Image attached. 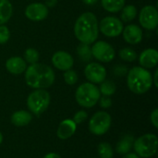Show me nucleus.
<instances>
[{
    "label": "nucleus",
    "instance_id": "obj_16",
    "mask_svg": "<svg viewBox=\"0 0 158 158\" xmlns=\"http://www.w3.org/2000/svg\"><path fill=\"white\" fill-rule=\"evenodd\" d=\"M6 69L11 74L19 75L25 72L27 64L23 58L19 56H12L6 61Z\"/></svg>",
    "mask_w": 158,
    "mask_h": 158
},
{
    "label": "nucleus",
    "instance_id": "obj_4",
    "mask_svg": "<svg viewBox=\"0 0 158 158\" xmlns=\"http://www.w3.org/2000/svg\"><path fill=\"white\" fill-rule=\"evenodd\" d=\"M77 103L83 107L90 108L95 106L100 97L101 94L97 86L92 82H85L81 84L75 94Z\"/></svg>",
    "mask_w": 158,
    "mask_h": 158
},
{
    "label": "nucleus",
    "instance_id": "obj_11",
    "mask_svg": "<svg viewBox=\"0 0 158 158\" xmlns=\"http://www.w3.org/2000/svg\"><path fill=\"white\" fill-rule=\"evenodd\" d=\"M86 79L92 83H101L106 78V69L99 63H89L84 69Z\"/></svg>",
    "mask_w": 158,
    "mask_h": 158
},
{
    "label": "nucleus",
    "instance_id": "obj_24",
    "mask_svg": "<svg viewBox=\"0 0 158 158\" xmlns=\"http://www.w3.org/2000/svg\"><path fill=\"white\" fill-rule=\"evenodd\" d=\"M118 56H120V58L122 60L128 61V62H133L137 58V53L132 48H131V47L122 48L118 52Z\"/></svg>",
    "mask_w": 158,
    "mask_h": 158
},
{
    "label": "nucleus",
    "instance_id": "obj_17",
    "mask_svg": "<svg viewBox=\"0 0 158 158\" xmlns=\"http://www.w3.org/2000/svg\"><path fill=\"white\" fill-rule=\"evenodd\" d=\"M77 125L71 119L63 120L57 129V137L61 140H67L70 138L76 131Z\"/></svg>",
    "mask_w": 158,
    "mask_h": 158
},
{
    "label": "nucleus",
    "instance_id": "obj_20",
    "mask_svg": "<svg viewBox=\"0 0 158 158\" xmlns=\"http://www.w3.org/2000/svg\"><path fill=\"white\" fill-rule=\"evenodd\" d=\"M101 4L106 11L110 13H117L125 6V0H101Z\"/></svg>",
    "mask_w": 158,
    "mask_h": 158
},
{
    "label": "nucleus",
    "instance_id": "obj_37",
    "mask_svg": "<svg viewBox=\"0 0 158 158\" xmlns=\"http://www.w3.org/2000/svg\"><path fill=\"white\" fill-rule=\"evenodd\" d=\"M82 1H83V3H84V4L91 6V5H94L98 0H82Z\"/></svg>",
    "mask_w": 158,
    "mask_h": 158
},
{
    "label": "nucleus",
    "instance_id": "obj_36",
    "mask_svg": "<svg viewBox=\"0 0 158 158\" xmlns=\"http://www.w3.org/2000/svg\"><path fill=\"white\" fill-rule=\"evenodd\" d=\"M56 0H46V6H53L54 5H56Z\"/></svg>",
    "mask_w": 158,
    "mask_h": 158
},
{
    "label": "nucleus",
    "instance_id": "obj_7",
    "mask_svg": "<svg viewBox=\"0 0 158 158\" xmlns=\"http://www.w3.org/2000/svg\"><path fill=\"white\" fill-rule=\"evenodd\" d=\"M111 126V117L105 111L95 113L89 122V130L95 135L105 134Z\"/></svg>",
    "mask_w": 158,
    "mask_h": 158
},
{
    "label": "nucleus",
    "instance_id": "obj_21",
    "mask_svg": "<svg viewBox=\"0 0 158 158\" xmlns=\"http://www.w3.org/2000/svg\"><path fill=\"white\" fill-rule=\"evenodd\" d=\"M134 139L131 135L125 136L121 141H119L117 144L116 150L119 155H126L128 154L133 146Z\"/></svg>",
    "mask_w": 158,
    "mask_h": 158
},
{
    "label": "nucleus",
    "instance_id": "obj_39",
    "mask_svg": "<svg viewBox=\"0 0 158 158\" xmlns=\"http://www.w3.org/2000/svg\"><path fill=\"white\" fill-rule=\"evenodd\" d=\"M2 142H3V135H2V133L0 132V144L2 143Z\"/></svg>",
    "mask_w": 158,
    "mask_h": 158
},
{
    "label": "nucleus",
    "instance_id": "obj_6",
    "mask_svg": "<svg viewBox=\"0 0 158 158\" xmlns=\"http://www.w3.org/2000/svg\"><path fill=\"white\" fill-rule=\"evenodd\" d=\"M50 104V94L44 89H36L31 93L27 99V106L30 111L39 116L44 113Z\"/></svg>",
    "mask_w": 158,
    "mask_h": 158
},
{
    "label": "nucleus",
    "instance_id": "obj_5",
    "mask_svg": "<svg viewBox=\"0 0 158 158\" xmlns=\"http://www.w3.org/2000/svg\"><path fill=\"white\" fill-rule=\"evenodd\" d=\"M158 140L156 135L148 133L139 137L133 143V147L138 156L149 158L154 156L157 151Z\"/></svg>",
    "mask_w": 158,
    "mask_h": 158
},
{
    "label": "nucleus",
    "instance_id": "obj_27",
    "mask_svg": "<svg viewBox=\"0 0 158 158\" xmlns=\"http://www.w3.org/2000/svg\"><path fill=\"white\" fill-rule=\"evenodd\" d=\"M39 57H40L39 52L34 48H31V47L28 48L24 52V60L25 62H28L30 64L37 63L39 60Z\"/></svg>",
    "mask_w": 158,
    "mask_h": 158
},
{
    "label": "nucleus",
    "instance_id": "obj_13",
    "mask_svg": "<svg viewBox=\"0 0 158 158\" xmlns=\"http://www.w3.org/2000/svg\"><path fill=\"white\" fill-rule=\"evenodd\" d=\"M52 63L59 70H69L73 67L74 59L70 54L65 51H57L52 56Z\"/></svg>",
    "mask_w": 158,
    "mask_h": 158
},
{
    "label": "nucleus",
    "instance_id": "obj_14",
    "mask_svg": "<svg viewBox=\"0 0 158 158\" xmlns=\"http://www.w3.org/2000/svg\"><path fill=\"white\" fill-rule=\"evenodd\" d=\"M124 40L130 44H138L143 40V31L136 24H129L122 31Z\"/></svg>",
    "mask_w": 158,
    "mask_h": 158
},
{
    "label": "nucleus",
    "instance_id": "obj_8",
    "mask_svg": "<svg viewBox=\"0 0 158 158\" xmlns=\"http://www.w3.org/2000/svg\"><path fill=\"white\" fill-rule=\"evenodd\" d=\"M123 23L118 18L113 17V16H108L104 18L100 21L99 29L101 32L106 35V37L113 38V37H118L122 33L123 31Z\"/></svg>",
    "mask_w": 158,
    "mask_h": 158
},
{
    "label": "nucleus",
    "instance_id": "obj_23",
    "mask_svg": "<svg viewBox=\"0 0 158 158\" xmlns=\"http://www.w3.org/2000/svg\"><path fill=\"white\" fill-rule=\"evenodd\" d=\"M77 53L81 58V61L83 62H88L91 60L93 55H92V50H91V47L89 46V44H81L78 45L77 47Z\"/></svg>",
    "mask_w": 158,
    "mask_h": 158
},
{
    "label": "nucleus",
    "instance_id": "obj_3",
    "mask_svg": "<svg viewBox=\"0 0 158 158\" xmlns=\"http://www.w3.org/2000/svg\"><path fill=\"white\" fill-rule=\"evenodd\" d=\"M127 84L132 93L136 94H145L153 85L152 74L146 69L142 67H134L129 70Z\"/></svg>",
    "mask_w": 158,
    "mask_h": 158
},
{
    "label": "nucleus",
    "instance_id": "obj_31",
    "mask_svg": "<svg viewBox=\"0 0 158 158\" xmlns=\"http://www.w3.org/2000/svg\"><path fill=\"white\" fill-rule=\"evenodd\" d=\"M99 100H100V106L103 108H109L112 106V101L109 98V96H105L104 95L103 97H100Z\"/></svg>",
    "mask_w": 158,
    "mask_h": 158
},
{
    "label": "nucleus",
    "instance_id": "obj_25",
    "mask_svg": "<svg viewBox=\"0 0 158 158\" xmlns=\"http://www.w3.org/2000/svg\"><path fill=\"white\" fill-rule=\"evenodd\" d=\"M101 86H100V94H102L105 96H110L112 94H115L116 92V85L114 82H112L111 81H104L103 82H101Z\"/></svg>",
    "mask_w": 158,
    "mask_h": 158
},
{
    "label": "nucleus",
    "instance_id": "obj_9",
    "mask_svg": "<svg viewBox=\"0 0 158 158\" xmlns=\"http://www.w3.org/2000/svg\"><path fill=\"white\" fill-rule=\"evenodd\" d=\"M91 50L93 56L98 61L104 63L112 61L116 56V52L113 46L105 41H98L94 43Z\"/></svg>",
    "mask_w": 158,
    "mask_h": 158
},
{
    "label": "nucleus",
    "instance_id": "obj_2",
    "mask_svg": "<svg viewBox=\"0 0 158 158\" xmlns=\"http://www.w3.org/2000/svg\"><path fill=\"white\" fill-rule=\"evenodd\" d=\"M98 21L94 13L85 12L77 19L74 25V34L81 43L94 44L98 37Z\"/></svg>",
    "mask_w": 158,
    "mask_h": 158
},
{
    "label": "nucleus",
    "instance_id": "obj_22",
    "mask_svg": "<svg viewBox=\"0 0 158 158\" xmlns=\"http://www.w3.org/2000/svg\"><path fill=\"white\" fill-rule=\"evenodd\" d=\"M137 15V8L133 5H128L124 6L123 8L121 9V20L124 22H130L132 21Z\"/></svg>",
    "mask_w": 158,
    "mask_h": 158
},
{
    "label": "nucleus",
    "instance_id": "obj_30",
    "mask_svg": "<svg viewBox=\"0 0 158 158\" xmlns=\"http://www.w3.org/2000/svg\"><path fill=\"white\" fill-rule=\"evenodd\" d=\"M87 117H88L87 113L83 110H81L75 114V116L73 118V121L75 122L76 125H78V124H81L82 121H84L87 118Z\"/></svg>",
    "mask_w": 158,
    "mask_h": 158
},
{
    "label": "nucleus",
    "instance_id": "obj_19",
    "mask_svg": "<svg viewBox=\"0 0 158 158\" xmlns=\"http://www.w3.org/2000/svg\"><path fill=\"white\" fill-rule=\"evenodd\" d=\"M13 13V7L8 0H0V25L9 20Z\"/></svg>",
    "mask_w": 158,
    "mask_h": 158
},
{
    "label": "nucleus",
    "instance_id": "obj_12",
    "mask_svg": "<svg viewBox=\"0 0 158 158\" xmlns=\"http://www.w3.org/2000/svg\"><path fill=\"white\" fill-rule=\"evenodd\" d=\"M25 16L32 21L44 20L48 16V7L43 3H31L27 6Z\"/></svg>",
    "mask_w": 158,
    "mask_h": 158
},
{
    "label": "nucleus",
    "instance_id": "obj_29",
    "mask_svg": "<svg viewBox=\"0 0 158 158\" xmlns=\"http://www.w3.org/2000/svg\"><path fill=\"white\" fill-rule=\"evenodd\" d=\"M10 38V31L5 25H0V44L7 43Z\"/></svg>",
    "mask_w": 158,
    "mask_h": 158
},
{
    "label": "nucleus",
    "instance_id": "obj_35",
    "mask_svg": "<svg viewBox=\"0 0 158 158\" xmlns=\"http://www.w3.org/2000/svg\"><path fill=\"white\" fill-rule=\"evenodd\" d=\"M123 158H140L136 154H133V153H128L125 155V156Z\"/></svg>",
    "mask_w": 158,
    "mask_h": 158
},
{
    "label": "nucleus",
    "instance_id": "obj_15",
    "mask_svg": "<svg viewBox=\"0 0 158 158\" xmlns=\"http://www.w3.org/2000/svg\"><path fill=\"white\" fill-rule=\"evenodd\" d=\"M139 62L143 69H153L158 63V53L156 49L148 48L143 50L139 57Z\"/></svg>",
    "mask_w": 158,
    "mask_h": 158
},
{
    "label": "nucleus",
    "instance_id": "obj_38",
    "mask_svg": "<svg viewBox=\"0 0 158 158\" xmlns=\"http://www.w3.org/2000/svg\"><path fill=\"white\" fill-rule=\"evenodd\" d=\"M157 75H158V69H156V71H155V77H154V81H153V82H155V86H156V87H157L158 86Z\"/></svg>",
    "mask_w": 158,
    "mask_h": 158
},
{
    "label": "nucleus",
    "instance_id": "obj_18",
    "mask_svg": "<svg viewBox=\"0 0 158 158\" xmlns=\"http://www.w3.org/2000/svg\"><path fill=\"white\" fill-rule=\"evenodd\" d=\"M32 117L31 114L25 111V110H19L15 112L12 116H11V122L18 127H22V126H26L28 125L31 120Z\"/></svg>",
    "mask_w": 158,
    "mask_h": 158
},
{
    "label": "nucleus",
    "instance_id": "obj_10",
    "mask_svg": "<svg viewBox=\"0 0 158 158\" xmlns=\"http://www.w3.org/2000/svg\"><path fill=\"white\" fill-rule=\"evenodd\" d=\"M139 21L142 27L146 30H155L158 25V11L154 6H145L139 15Z\"/></svg>",
    "mask_w": 158,
    "mask_h": 158
},
{
    "label": "nucleus",
    "instance_id": "obj_1",
    "mask_svg": "<svg viewBox=\"0 0 158 158\" xmlns=\"http://www.w3.org/2000/svg\"><path fill=\"white\" fill-rule=\"evenodd\" d=\"M56 79L53 69L45 64L34 63L25 70V81L33 89H45L50 87Z\"/></svg>",
    "mask_w": 158,
    "mask_h": 158
},
{
    "label": "nucleus",
    "instance_id": "obj_28",
    "mask_svg": "<svg viewBox=\"0 0 158 158\" xmlns=\"http://www.w3.org/2000/svg\"><path fill=\"white\" fill-rule=\"evenodd\" d=\"M64 80L67 84L73 85L78 81V74L75 70H72L71 69L69 70H66L64 73Z\"/></svg>",
    "mask_w": 158,
    "mask_h": 158
},
{
    "label": "nucleus",
    "instance_id": "obj_34",
    "mask_svg": "<svg viewBox=\"0 0 158 158\" xmlns=\"http://www.w3.org/2000/svg\"><path fill=\"white\" fill-rule=\"evenodd\" d=\"M44 158H61L60 156H58L57 154H55V153H50V154H47L46 156H44Z\"/></svg>",
    "mask_w": 158,
    "mask_h": 158
},
{
    "label": "nucleus",
    "instance_id": "obj_33",
    "mask_svg": "<svg viewBox=\"0 0 158 158\" xmlns=\"http://www.w3.org/2000/svg\"><path fill=\"white\" fill-rule=\"evenodd\" d=\"M151 122L155 126V128H158V109H155L151 114Z\"/></svg>",
    "mask_w": 158,
    "mask_h": 158
},
{
    "label": "nucleus",
    "instance_id": "obj_26",
    "mask_svg": "<svg viewBox=\"0 0 158 158\" xmlns=\"http://www.w3.org/2000/svg\"><path fill=\"white\" fill-rule=\"evenodd\" d=\"M98 155L101 158H113V148L109 143H102L98 146Z\"/></svg>",
    "mask_w": 158,
    "mask_h": 158
},
{
    "label": "nucleus",
    "instance_id": "obj_32",
    "mask_svg": "<svg viewBox=\"0 0 158 158\" xmlns=\"http://www.w3.org/2000/svg\"><path fill=\"white\" fill-rule=\"evenodd\" d=\"M114 72L118 76H124L128 72V69L125 66H117L114 69Z\"/></svg>",
    "mask_w": 158,
    "mask_h": 158
}]
</instances>
